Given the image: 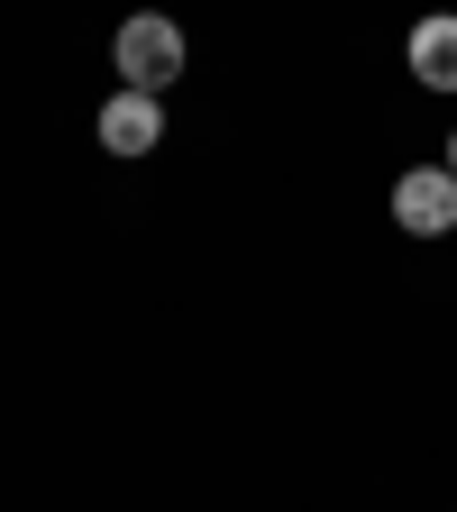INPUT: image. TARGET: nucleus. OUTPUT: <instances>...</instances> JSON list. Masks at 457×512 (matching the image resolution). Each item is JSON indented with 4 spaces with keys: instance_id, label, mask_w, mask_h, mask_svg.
I'll list each match as a JSON object with an SVG mask.
<instances>
[{
    "instance_id": "nucleus-4",
    "label": "nucleus",
    "mask_w": 457,
    "mask_h": 512,
    "mask_svg": "<svg viewBox=\"0 0 457 512\" xmlns=\"http://www.w3.org/2000/svg\"><path fill=\"white\" fill-rule=\"evenodd\" d=\"M412 74H421L430 92H457V10L412 19Z\"/></svg>"
},
{
    "instance_id": "nucleus-3",
    "label": "nucleus",
    "mask_w": 457,
    "mask_h": 512,
    "mask_svg": "<svg viewBox=\"0 0 457 512\" xmlns=\"http://www.w3.org/2000/svg\"><path fill=\"white\" fill-rule=\"evenodd\" d=\"M156 138H165V110H156V92H128V83H119V92L101 101V147H110V156H147Z\"/></svg>"
},
{
    "instance_id": "nucleus-2",
    "label": "nucleus",
    "mask_w": 457,
    "mask_h": 512,
    "mask_svg": "<svg viewBox=\"0 0 457 512\" xmlns=\"http://www.w3.org/2000/svg\"><path fill=\"white\" fill-rule=\"evenodd\" d=\"M394 220H403V238H448L457 229V174L448 165H412L394 183Z\"/></svg>"
},
{
    "instance_id": "nucleus-1",
    "label": "nucleus",
    "mask_w": 457,
    "mask_h": 512,
    "mask_svg": "<svg viewBox=\"0 0 457 512\" xmlns=\"http://www.w3.org/2000/svg\"><path fill=\"white\" fill-rule=\"evenodd\" d=\"M183 64H192V46H183V28L165 19V10H138L119 28V74H128V92H174L183 83Z\"/></svg>"
},
{
    "instance_id": "nucleus-5",
    "label": "nucleus",
    "mask_w": 457,
    "mask_h": 512,
    "mask_svg": "<svg viewBox=\"0 0 457 512\" xmlns=\"http://www.w3.org/2000/svg\"><path fill=\"white\" fill-rule=\"evenodd\" d=\"M448 174H457V138H448Z\"/></svg>"
}]
</instances>
